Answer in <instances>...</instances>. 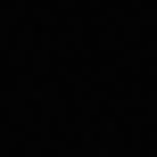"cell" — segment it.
Masks as SVG:
<instances>
[]
</instances>
